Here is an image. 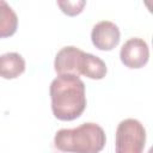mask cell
<instances>
[{
	"instance_id": "2",
	"label": "cell",
	"mask_w": 153,
	"mask_h": 153,
	"mask_svg": "<svg viewBox=\"0 0 153 153\" xmlns=\"http://www.w3.org/2000/svg\"><path fill=\"white\" fill-rule=\"evenodd\" d=\"M54 143L65 153H99L106 143V136L99 124L87 122L73 129H60Z\"/></svg>"
},
{
	"instance_id": "6",
	"label": "cell",
	"mask_w": 153,
	"mask_h": 153,
	"mask_svg": "<svg viewBox=\"0 0 153 153\" xmlns=\"http://www.w3.org/2000/svg\"><path fill=\"white\" fill-rule=\"evenodd\" d=\"M121 39L118 26L110 20H102L97 23L91 31L92 44L103 51H110L116 48Z\"/></svg>"
},
{
	"instance_id": "5",
	"label": "cell",
	"mask_w": 153,
	"mask_h": 153,
	"mask_svg": "<svg viewBox=\"0 0 153 153\" xmlns=\"http://www.w3.org/2000/svg\"><path fill=\"white\" fill-rule=\"evenodd\" d=\"M84 55L85 51H82L81 49L74 45H68L60 49L54 61V68L57 75H63V74H72L76 76L81 75Z\"/></svg>"
},
{
	"instance_id": "1",
	"label": "cell",
	"mask_w": 153,
	"mask_h": 153,
	"mask_svg": "<svg viewBox=\"0 0 153 153\" xmlns=\"http://www.w3.org/2000/svg\"><path fill=\"white\" fill-rule=\"evenodd\" d=\"M49 93L51 111L60 121L76 120L86 109L85 84L76 75H57L50 84Z\"/></svg>"
},
{
	"instance_id": "4",
	"label": "cell",
	"mask_w": 153,
	"mask_h": 153,
	"mask_svg": "<svg viewBox=\"0 0 153 153\" xmlns=\"http://www.w3.org/2000/svg\"><path fill=\"white\" fill-rule=\"evenodd\" d=\"M120 59L121 62L130 69L142 68L147 65L149 59L148 44L139 37L129 38L121 48Z\"/></svg>"
},
{
	"instance_id": "7",
	"label": "cell",
	"mask_w": 153,
	"mask_h": 153,
	"mask_svg": "<svg viewBox=\"0 0 153 153\" xmlns=\"http://www.w3.org/2000/svg\"><path fill=\"white\" fill-rule=\"evenodd\" d=\"M25 71V60L18 53H6L0 55V78L16 79Z\"/></svg>"
},
{
	"instance_id": "9",
	"label": "cell",
	"mask_w": 153,
	"mask_h": 153,
	"mask_svg": "<svg viewBox=\"0 0 153 153\" xmlns=\"http://www.w3.org/2000/svg\"><path fill=\"white\" fill-rule=\"evenodd\" d=\"M108 68L105 62L90 53H85L84 61H82V68H81V75H85L88 79L93 80H100L106 75Z\"/></svg>"
},
{
	"instance_id": "10",
	"label": "cell",
	"mask_w": 153,
	"mask_h": 153,
	"mask_svg": "<svg viewBox=\"0 0 153 153\" xmlns=\"http://www.w3.org/2000/svg\"><path fill=\"white\" fill-rule=\"evenodd\" d=\"M86 5V1L84 0H76V1H71V0H66V1H57V6L61 8V11L67 14V16H76L79 13L82 12L84 7Z\"/></svg>"
},
{
	"instance_id": "8",
	"label": "cell",
	"mask_w": 153,
	"mask_h": 153,
	"mask_svg": "<svg viewBox=\"0 0 153 153\" xmlns=\"http://www.w3.org/2000/svg\"><path fill=\"white\" fill-rule=\"evenodd\" d=\"M18 27V17L13 8L4 0H0V38L11 37Z\"/></svg>"
},
{
	"instance_id": "3",
	"label": "cell",
	"mask_w": 153,
	"mask_h": 153,
	"mask_svg": "<svg viewBox=\"0 0 153 153\" xmlns=\"http://www.w3.org/2000/svg\"><path fill=\"white\" fill-rule=\"evenodd\" d=\"M146 143V129L140 121L126 118L116 129V153H142Z\"/></svg>"
}]
</instances>
